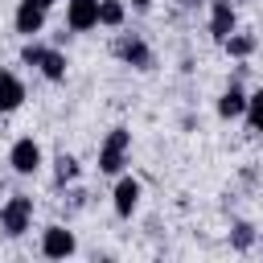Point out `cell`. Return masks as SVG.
Listing matches in <instances>:
<instances>
[{
  "label": "cell",
  "mask_w": 263,
  "mask_h": 263,
  "mask_svg": "<svg viewBox=\"0 0 263 263\" xmlns=\"http://www.w3.org/2000/svg\"><path fill=\"white\" fill-rule=\"evenodd\" d=\"M29 4H37V8H45V12L53 8V0H29Z\"/></svg>",
  "instance_id": "d6986e66"
},
{
  "label": "cell",
  "mask_w": 263,
  "mask_h": 263,
  "mask_svg": "<svg viewBox=\"0 0 263 263\" xmlns=\"http://www.w3.org/2000/svg\"><path fill=\"white\" fill-rule=\"evenodd\" d=\"M242 119H247V127H251L255 136H263V86H259L255 95H247V111H242Z\"/></svg>",
  "instance_id": "5bb4252c"
},
{
  "label": "cell",
  "mask_w": 263,
  "mask_h": 263,
  "mask_svg": "<svg viewBox=\"0 0 263 263\" xmlns=\"http://www.w3.org/2000/svg\"><path fill=\"white\" fill-rule=\"evenodd\" d=\"M140 197H144V185L136 177H119L115 181V193H111V205H115L119 218H132L140 210Z\"/></svg>",
  "instance_id": "8992f818"
},
{
  "label": "cell",
  "mask_w": 263,
  "mask_h": 263,
  "mask_svg": "<svg viewBox=\"0 0 263 263\" xmlns=\"http://www.w3.org/2000/svg\"><path fill=\"white\" fill-rule=\"evenodd\" d=\"M78 173H82V168H78V160H74L70 152H62V156L53 160V181H58V185H70V181H78Z\"/></svg>",
  "instance_id": "2e32d148"
},
{
  "label": "cell",
  "mask_w": 263,
  "mask_h": 263,
  "mask_svg": "<svg viewBox=\"0 0 263 263\" xmlns=\"http://www.w3.org/2000/svg\"><path fill=\"white\" fill-rule=\"evenodd\" d=\"M181 4H197V0H181Z\"/></svg>",
  "instance_id": "ffe728a7"
},
{
  "label": "cell",
  "mask_w": 263,
  "mask_h": 263,
  "mask_svg": "<svg viewBox=\"0 0 263 263\" xmlns=\"http://www.w3.org/2000/svg\"><path fill=\"white\" fill-rule=\"evenodd\" d=\"M242 111H247V90L230 82V86L222 90V99H218V115H222V119H242Z\"/></svg>",
  "instance_id": "8fae6325"
},
{
  "label": "cell",
  "mask_w": 263,
  "mask_h": 263,
  "mask_svg": "<svg viewBox=\"0 0 263 263\" xmlns=\"http://www.w3.org/2000/svg\"><path fill=\"white\" fill-rule=\"evenodd\" d=\"M115 58H119V62H127L132 70H152V66H156L152 45H148L144 37H136V33H123V37L115 41Z\"/></svg>",
  "instance_id": "3957f363"
},
{
  "label": "cell",
  "mask_w": 263,
  "mask_h": 263,
  "mask_svg": "<svg viewBox=\"0 0 263 263\" xmlns=\"http://www.w3.org/2000/svg\"><path fill=\"white\" fill-rule=\"evenodd\" d=\"M25 103V82L12 74V70H0V115L16 111Z\"/></svg>",
  "instance_id": "30bf717a"
},
{
  "label": "cell",
  "mask_w": 263,
  "mask_h": 263,
  "mask_svg": "<svg viewBox=\"0 0 263 263\" xmlns=\"http://www.w3.org/2000/svg\"><path fill=\"white\" fill-rule=\"evenodd\" d=\"M37 70H41V74H45L49 82H66V53H62V49H49V45H45V53H41Z\"/></svg>",
  "instance_id": "7c38bea8"
},
{
  "label": "cell",
  "mask_w": 263,
  "mask_h": 263,
  "mask_svg": "<svg viewBox=\"0 0 263 263\" xmlns=\"http://www.w3.org/2000/svg\"><path fill=\"white\" fill-rule=\"evenodd\" d=\"M74 251H78L74 230H66V226H45L41 230V255L45 259H70Z\"/></svg>",
  "instance_id": "5b68a950"
},
{
  "label": "cell",
  "mask_w": 263,
  "mask_h": 263,
  "mask_svg": "<svg viewBox=\"0 0 263 263\" xmlns=\"http://www.w3.org/2000/svg\"><path fill=\"white\" fill-rule=\"evenodd\" d=\"M234 4L230 0H210V37L214 41H226L234 33Z\"/></svg>",
  "instance_id": "ba28073f"
},
{
  "label": "cell",
  "mask_w": 263,
  "mask_h": 263,
  "mask_svg": "<svg viewBox=\"0 0 263 263\" xmlns=\"http://www.w3.org/2000/svg\"><path fill=\"white\" fill-rule=\"evenodd\" d=\"M132 8H136V12H148V8H152V0H132Z\"/></svg>",
  "instance_id": "ac0fdd59"
},
{
  "label": "cell",
  "mask_w": 263,
  "mask_h": 263,
  "mask_svg": "<svg viewBox=\"0 0 263 263\" xmlns=\"http://www.w3.org/2000/svg\"><path fill=\"white\" fill-rule=\"evenodd\" d=\"M123 21H127V4H123V0H99V25L119 29Z\"/></svg>",
  "instance_id": "4fadbf2b"
},
{
  "label": "cell",
  "mask_w": 263,
  "mask_h": 263,
  "mask_svg": "<svg viewBox=\"0 0 263 263\" xmlns=\"http://www.w3.org/2000/svg\"><path fill=\"white\" fill-rule=\"evenodd\" d=\"M99 25V0H66V29L86 33Z\"/></svg>",
  "instance_id": "52a82bcc"
},
{
  "label": "cell",
  "mask_w": 263,
  "mask_h": 263,
  "mask_svg": "<svg viewBox=\"0 0 263 263\" xmlns=\"http://www.w3.org/2000/svg\"><path fill=\"white\" fill-rule=\"evenodd\" d=\"M12 25H16V33H25V37H37V33L45 29V8H37V4L21 0V4H16V16H12Z\"/></svg>",
  "instance_id": "9c48e42d"
},
{
  "label": "cell",
  "mask_w": 263,
  "mask_h": 263,
  "mask_svg": "<svg viewBox=\"0 0 263 263\" xmlns=\"http://www.w3.org/2000/svg\"><path fill=\"white\" fill-rule=\"evenodd\" d=\"M29 226H33V197L12 193V197L0 205V230H4L8 238H21Z\"/></svg>",
  "instance_id": "7a4b0ae2"
},
{
  "label": "cell",
  "mask_w": 263,
  "mask_h": 263,
  "mask_svg": "<svg viewBox=\"0 0 263 263\" xmlns=\"http://www.w3.org/2000/svg\"><path fill=\"white\" fill-rule=\"evenodd\" d=\"M222 49H226L230 58H251V53H255V37H251V33H238V29H234V33H230V37L222 41Z\"/></svg>",
  "instance_id": "9a60e30c"
},
{
  "label": "cell",
  "mask_w": 263,
  "mask_h": 263,
  "mask_svg": "<svg viewBox=\"0 0 263 263\" xmlns=\"http://www.w3.org/2000/svg\"><path fill=\"white\" fill-rule=\"evenodd\" d=\"M127 152H132V132L127 127H111L103 148H99V173L107 177H119L123 164H127Z\"/></svg>",
  "instance_id": "6da1fadb"
},
{
  "label": "cell",
  "mask_w": 263,
  "mask_h": 263,
  "mask_svg": "<svg viewBox=\"0 0 263 263\" xmlns=\"http://www.w3.org/2000/svg\"><path fill=\"white\" fill-rule=\"evenodd\" d=\"M251 242H255V226L251 222H234L230 226V247L234 251H251Z\"/></svg>",
  "instance_id": "e0dca14e"
},
{
  "label": "cell",
  "mask_w": 263,
  "mask_h": 263,
  "mask_svg": "<svg viewBox=\"0 0 263 263\" xmlns=\"http://www.w3.org/2000/svg\"><path fill=\"white\" fill-rule=\"evenodd\" d=\"M8 164H12V173H21V177H33V173L45 164V152H41V144H37L33 136H21V140L8 148Z\"/></svg>",
  "instance_id": "277c9868"
}]
</instances>
